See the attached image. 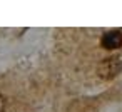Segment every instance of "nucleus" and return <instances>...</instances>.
I'll return each mask as SVG.
<instances>
[{"label": "nucleus", "instance_id": "nucleus-1", "mask_svg": "<svg viewBox=\"0 0 122 112\" xmlns=\"http://www.w3.org/2000/svg\"><path fill=\"white\" fill-rule=\"evenodd\" d=\"M122 70V60L119 57H109V59H104L99 65V75L102 79H114L120 74Z\"/></svg>", "mask_w": 122, "mask_h": 112}, {"label": "nucleus", "instance_id": "nucleus-2", "mask_svg": "<svg viewBox=\"0 0 122 112\" xmlns=\"http://www.w3.org/2000/svg\"><path fill=\"white\" fill-rule=\"evenodd\" d=\"M100 44L104 49L110 50V49H119L122 45V32L119 30H112V32H107L102 35L100 39Z\"/></svg>", "mask_w": 122, "mask_h": 112}, {"label": "nucleus", "instance_id": "nucleus-3", "mask_svg": "<svg viewBox=\"0 0 122 112\" xmlns=\"http://www.w3.org/2000/svg\"><path fill=\"white\" fill-rule=\"evenodd\" d=\"M5 97L2 95V94H0V112H5Z\"/></svg>", "mask_w": 122, "mask_h": 112}]
</instances>
